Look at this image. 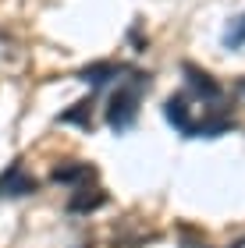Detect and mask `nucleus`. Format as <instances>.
Wrapping results in <instances>:
<instances>
[{
	"mask_svg": "<svg viewBox=\"0 0 245 248\" xmlns=\"http://www.w3.org/2000/svg\"><path fill=\"white\" fill-rule=\"evenodd\" d=\"M188 93L167 99V117L181 135H217L231 128V103L213 78H206L196 64H185Z\"/></svg>",
	"mask_w": 245,
	"mask_h": 248,
	"instance_id": "nucleus-1",
	"label": "nucleus"
},
{
	"mask_svg": "<svg viewBox=\"0 0 245 248\" xmlns=\"http://www.w3.org/2000/svg\"><path fill=\"white\" fill-rule=\"evenodd\" d=\"M139 89L135 85H117L114 93H110V99H107V110H103V117H107V124L114 131H125V128H131L135 124V117H139Z\"/></svg>",
	"mask_w": 245,
	"mask_h": 248,
	"instance_id": "nucleus-2",
	"label": "nucleus"
},
{
	"mask_svg": "<svg viewBox=\"0 0 245 248\" xmlns=\"http://www.w3.org/2000/svg\"><path fill=\"white\" fill-rule=\"evenodd\" d=\"M107 202V191L99 188V185H93V181H85V185H79V191H75V199H71V213H93L96 206H103Z\"/></svg>",
	"mask_w": 245,
	"mask_h": 248,
	"instance_id": "nucleus-3",
	"label": "nucleus"
},
{
	"mask_svg": "<svg viewBox=\"0 0 245 248\" xmlns=\"http://www.w3.org/2000/svg\"><path fill=\"white\" fill-rule=\"evenodd\" d=\"M21 64H25L21 43H18L15 36H7V32H0V71L15 75V71H21Z\"/></svg>",
	"mask_w": 245,
	"mask_h": 248,
	"instance_id": "nucleus-4",
	"label": "nucleus"
},
{
	"mask_svg": "<svg viewBox=\"0 0 245 248\" xmlns=\"http://www.w3.org/2000/svg\"><path fill=\"white\" fill-rule=\"evenodd\" d=\"M36 191V181L21 170V167H11V170L0 177V195H29Z\"/></svg>",
	"mask_w": 245,
	"mask_h": 248,
	"instance_id": "nucleus-5",
	"label": "nucleus"
},
{
	"mask_svg": "<svg viewBox=\"0 0 245 248\" xmlns=\"http://www.w3.org/2000/svg\"><path fill=\"white\" fill-rule=\"evenodd\" d=\"M224 43L231 50H238V46H245V15H238L235 21L228 25V32H224Z\"/></svg>",
	"mask_w": 245,
	"mask_h": 248,
	"instance_id": "nucleus-6",
	"label": "nucleus"
},
{
	"mask_svg": "<svg viewBox=\"0 0 245 248\" xmlns=\"http://www.w3.org/2000/svg\"><path fill=\"white\" fill-rule=\"evenodd\" d=\"M238 89H242V93H245V82H242V85H238Z\"/></svg>",
	"mask_w": 245,
	"mask_h": 248,
	"instance_id": "nucleus-7",
	"label": "nucleus"
}]
</instances>
